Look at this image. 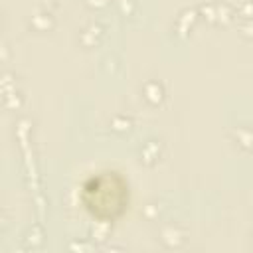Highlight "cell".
Segmentation results:
<instances>
[{"mask_svg": "<svg viewBox=\"0 0 253 253\" xmlns=\"http://www.w3.org/2000/svg\"><path fill=\"white\" fill-rule=\"evenodd\" d=\"M79 204L99 223H115L130 208V182L117 168H99L79 186Z\"/></svg>", "mask_w": 253, "mask_h": 253, "instance_id": "1", "label": "cell"}]
</instances>
